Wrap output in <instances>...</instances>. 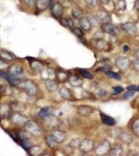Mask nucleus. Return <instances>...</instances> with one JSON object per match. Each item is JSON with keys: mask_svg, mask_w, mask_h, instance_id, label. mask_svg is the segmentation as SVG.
Listing matches in <instances>:
<instances>
[{"mask_svg": "<svg viewBox=\"0 0 139 156\" xmlns=\"http://www.w3.org/2000/svg\"><path fill=\"white\" fill-rule=\"evenodd\" d=\"M59 94L62 98H68L70 97V93L68 89L63 87L60 90H59Z\"/></svg>", "mask_w": 139, "mask_h": 156, "instance_id": "obj_26", "label": "nucleus"}, {"mask_svg": "<svg viewBox=\"0 0 139 156\" xmlns=\"http://www.w3.org/2000/svg\"><path fill=\"white\" fill-rule=\"evenodd\" d=\"M60 4L62 7H69L72 4V0H59Z\"/></svg>", "mask_w": 139, "mask_h": 156, "instance_id": "obj_33", "label": "nucleus"}, {"mask_svg": "<svg viewBox=\"0 0 139 156\" xmlns=\"http://www.w3.org/2000/svg\"><path fill=\"white\" fill-rule=\"evenodd\" d=\"M101 28L104 32L113 36L118 35L121 33L120 28L110 22L103 23Z\"/></svg>", "mask_w": 139, "mask_h": 156, "instance_id": "obj_1", "label": "nucleus"}, {"mask_svg": "<svg viewBox=\"0 0 139 156\" xmlns=\"http://www.w3.org/2000/svg\"><path fill=\"white\" fill-rule=\"evenodd\" d=\"M51 110L49 107H44L40 111L39 115L40 118H43L50 115H51Z\"/></svg>", "mask_w": 139, "mask_h": 156, "instance_id": "obj_23", "label": "nucleus"}, {"mask_svg": "<svg viewBox=\"0 0 139 156\" xmlns=\"http://www.w3.org/2000/svg\"><path fill=\"white\" fill-rule=\"evenodd\" d=\"M98 17L99 19L104 23H109L112 21V17L110 15L105 11L99 12L98 14Z\"/></svg>", "mask_w": 139, "mask_h": 156, "instance_id": "obj_10", "label": "nucleus"}, {"mask_svg": "<svg viewBox=\"0 0 139 156\" xmlns=\"http://www.w3.org/2000/svg\"><path fill=\"white\" fill-rule=\"evenodd\" d=\"M88 19L89 20L91 25L92 24L94 26H98L99 25V22L98 20L94 16H90L88 17Z\"/></svg>", "mask_w": 139, "mask_h": 156, "instance_id": "obj_30", "label": "nucleus"}, {"mask_svg": "<svg viewBox=\"0 0 139 156\" xmlns=\"http://www.w3.org/2000/svg\"><path fill=\"white\" fill-rule=\"evenodd\" d=\"M8 109V107L7 105H3V107H1V112L2 114H4V113L7 112Z\"/></svg>", "mask_w": 139, "mask_h": 156, "instance_id": "obj_43", "label": "nucleus"}, {"mask_svg": "<svg viewBox=\"0 0 139 156\" xmlns=\"http://www.w3.org/2000/svg\"><path fill=\"white\" fill-rule=\"evenodd\" d=\"M9 73L14 77L22 78L23 76V67L17 65H12L8 69Z\"/></svg>", "mask_w": 139, "mask_h": 156, "instance_id": "obj_4", "label": "nucleus"}, {"mask_svg": "<svg viewBox=\"0 0 139 156\" xmlns=\"http://www.w3.org/2000/svg\"><path fill=\"white\" fill-rule=\"evenodd\" d=\"M49 6L50 7V8L51 10H52L53 7L54 5V0H49Z\"/></svg>", "mask_w": 139, "mask_h": 156, "instance_id": "obj_45", "label": "nucleus"}, {"mask_svg": "<svg viewBox=\"0 0 139 156\" xmlns=\"http://www.w3.org/2000/svg\"><path fill=\"white\" fill-rule=\"evenodd\" d=\"M133 131L135 134L139 136V119L137 120L133 125Z\"/></svg>", "mask_w": 139, "mask_h": 156, "instance_id": "obj_29", "label": "nucleus"}, {"mask_svg": "<svg viewBox=\"0 0 139 156\" xmlns=\"http://www.w3.org/2000/svg\"><path fill=\"white\" fill-rule=\"evenodd\" d=\"M51 135L58 143H60L63 142L66 137L65 134L61 131L59 130L53 131Z\"/></svg>", "mask_w": 139, "mask_h": 156, "instance_id": "obj_9", "label": "nucleus"}, {"mask_svg": "<svg viewBox=\"0 0 139 156\" xmlns=\"http://www.w3.org/2000/svg\"><path fill=\"white\" fill-rule=\"evenodd\" d=\"M0 57L7 61H12L14 59V56L11 52L3 49H0Z\"/></svg>", "mask_w": 139, "mask_h": 156, "instance_id": "obj_15", "label": "nucleus"}, {"mask_svg": "<svg viewBox=\"0 0 139 156\" xmlns=\"http://www.w3.org/2000/svg\"><path fill=\"white\" fill-rule=\"evenodd\" d=\"M45 141L47 144L51 148H55L57 147L59 143L51 135L46 136Z\"/></svg>", "mask_w": 139, "mask_h": 156, "instance_id": "obj_16", "label": "nucleus"}, {"mask_svg": "<svg viewBox=\"0 0 139 156\" xmlns=\"http://www.w3.org/2000/svg\"><path fill=\"white\" fill-rule=\"evenodd\" d=\"M116 66L119 69L124 70L126 69L129 66L130 60L126 57H119L116 60Z\"/></svg>", "mask_w": 139, "mask_h": 156, "instance_id": "obj_7", "label": "nucleus"}, {"mask_svg": "<svg viewBox=\"0 0 139 156\" xmlns=\"http://www.w3.org/2000/svg\"><path fill=\"white\" fill-rule=\"evenodd\" d=\"M103 36V32L100 31L96 32L94 35V38H102Z\"/></svg>", "mask_w": 139, "mask_h": 156, "instance_id": "obj_40", "label": "nucleus"}, {"mask_svg": "<svg viewBox=\"0 0 139 156\" xmlns=\"http://www.w3.org/2000/svg\"><path fill=\"white\" fill-rule=\"evenodd\" d=\"M105 74H106V76H107L109 77L117 80H120L121 79L120 75L116 72L108 71L106 72Z\"/></svg>", "mask_w": 139, "mask_h": 156, "instance_id": "obj_27", "label": "nucleus"}, {"mask_svg": "<svg viewBox=\"0 0 139 156\" xmlns=\"http://www.w3.org/2000/svg\"><path fill=\"white\" fill-rule=\"evenodd\" d=\"M134 91H129L128 92H126L123 96V98L125 99H128L132 98L134 95Z\"/></svg>", "mask_w": 139, "mask_h": 156, "instance_id": "obj_36", "label": "nucleus"}, {"mask_svg": "<svg viewBox=\"0 0 139 156\" xmlns=\"http://www.w3.org/2000/svg\"><path fill=\"white\" fill-rule=\"evenodd\" d=\"M61 24L64 27H71L74 26V23L73 21L70 18L68 17H63L61 18Z\"/></svg>", "mask_w": 139, "mask_h": 156, "instance_id": "obj_18", "label": "nucleus"}, {"mask_svg": "<svg viewBox=\"0 0 139 156\" xmlns=\"http://www.w3.org/2000/svg\"><path fill=\"white\" fill-rule=\"evenodd\" d=\"M72 14L75 19L79 20L83 17V12L82 10L78 7H74L72 11Z\"/></svg>", "mask_w": 139, "mask_h": 156, "instance_id": "obj_19", "label": "nucleus"}, {"mask_svg": "<svg viewBox=\"0 0 139 156\" xmlns=\"http://www.w3.org/2000/svg\"><path fill=\"white\" fill-rule=\"evenodd\" d=\"M118 6L120 10H125L126 4L124 0H120L118 3Z\"/></svg>", "mask_w": 139, "mask_h": 156, "instance_id": "obj_37", "label": "nucleus"}, {"mask_svg": "<svg viewBox=\"0 0 139 156\" xmlns=\"http://www.w3.org/2000/svg\"><path fill=\"white\" fill-rule=\"evenodd\" d=\"M92 111V107L87 105L80 106L77 110L79 114L83 116H88L91 114Z\"/></svg>", "mask_w": 139, "mask_h": 156, "instance_id": "obj_8", "label": "nucleus"}, {"mask_svg": "<svg viewBox=\"0 0 139 156\" xmlns=\"http://www.w3.org/2000/svg\"><path fill=\"white\" fill-rule=\"evenodd\" d=\"M80 72H81L82 75H83V76L85 77L87 79H92V75L90 72H88V71H86L85 70H80Z\"/></svg>", "mask_w": 139, "mask_h": 156, "instance_id": "obj_35", "label": "nucleus"}, {"mask_svg": "<svg viewBox=\"0 0 139 156\" xmlns=\"http://www.w3.org/2000/svg\"><path fill=\"white\" fill-rule=\"evenodd\" d=\"M99 1L104 4H108L110 1V0H99Z\"/></svg>", "mask_w": 139, "mask_h": 156, "instance_id": "obj_49", "label": "nucleus"}, {"mask_svg": "<svg viewBox=\"0 0 139 156\" xmlns=\"http://www.w3.org/2000/svg\"><path fill=\"white\" fill-rule=\"evenodd\" d=\"M7 67V65L3 61H0V69H4Z\"/></svg>", "mask_w": 139, "mask_h": 156, "instance_id": "obj_44", "label": "nucleus"}, {"mask_svg": "<svg viewBox=\"0 0 139 156\" xmlns=\"http://www.w3.org/2000/svg\"><path fill=\"white\" fill-rule=\"evenodd\" d=\"M26 90L29 94L34 95L37 92V87L35 85L30 81H27L24 83Z\"/></svg>", "mask_w": 139, "mask_h": 156, "instance_id": "obj_14", "label": "nucleus"}, {"mask_svg": "<svg viewBox=\"0 0 139 156\" xmlns=\"http://www.w3.org/2000/svg\"><path fill=\"white\" fill-rule=\"evenodd\" d=\"M26 4L29 6H33L36 3V0H24Z\"/></svg>", "mask_w": 139, "mask_h": 156, "instance_id": "obj_39", "label": "nucleus"}, {"mask_svg": "<svg viewBox=\"0 0 139 156\" xmlns=\"http://www.w3.org/2000/svg\"><path fill=\"white\" fill-rule=\"evenodd\" d=\"M109 148L108 143H104L101 145L98 146L96 149V152L99 154H105L109 150Z\"/></svg>", "mask_w": 139, "mask_h": 156, "instance_id": "obj_20", "label": "nucleus"}, {"mask_svg": "<svg viewBox=\"0 0 139 156\" xmlns=\"http://www.w3.org/2000/svg\"><path fill=\"white\" fill-rule=\"evenodd\" d=\"M49 3V0H36V5L37 7L40 10H46Z\"/></svg>", "mask_w": 139, "mask_h": 156, "instance_id": "obj_17", "label": "nucleus"}, {"mask_svg": "<svg viewBox=\"0 0 139 156\" xmlns=\"http://www.w3.org/2000/svg\"><path fill=\"white\" fill-rule=\"evenodd\" d=\"M113 89V94L114 95H117L119 94L120 93H121L123 91L124 89L123 87H121L116 86L114 87Z\"/></svg>", "mask_w": 139, "mask_h": 156, "instance_id": "obj_34", "label": "nucleus"}, {"mask_svg": "<svg viewBox=\"0 0 139 156\" xmlns=\"http://www.w3.org/2000/svg\"><path fill=\"white\" fill-rule=\"evenodd\" d=\"M93 45L97 49L101 51H105L109 48V44L106 40L103 38H95L93 39Z\"/></svg>", "mask_w": 139, "mask_h": 156, "instance_id": "obj_2", "label": "nucleus"}, {"mask_svg": "<svg viewBox=\"0 0 139 156\" xmlns=\"http://www.w3.org/2000/svg\"><path fill=\"white\" fill-rule=\"evenodd\" d=\"M99 94L100 96H104L106 94V91L105 90H101L99 91Z\"/></svg>", "mask_w": 139, "mask_h": 156, "instance_id": "obj_47", "label": "nucleus"}, {"mask_svg": "<svg viewBox=\"0 0 139 156\" xmlns=\"http://www.w3.org/2000/svg\"><path fill=\"white\" fill-rule=\"evenodd\" d=\"M14 109L15 110H23L24 108V107H23V106L22 105L20 104H18L17 105H16L15 106V107H13Z\"/></svg>", "mask_w": 139, "mask_h": 156, "instance_id": "obj_42", "label": "nucleus"}, {"mask_svg": "<svg viewBox=\"0 0 139 156\" xmlns=\"http://www.w3.org/2000/svg\"><path fill=\"white\" fill-rule=\"evenodd\" d=\"M100 115L103 122L106 125L109 126H112L116 124L115 119L109 115L105 114L101 112L100 113Z\"/></svg>", "mask_w": 139, "mask_h": 156, "instance_id": "obj_12", "label": "nucleus"}, {"mask_svg": "<svg viewBox=\"0 0 139 156\" xmlns=\"http://www.w3.org/2000/svg\"><path fill=\"white\" fill-rule=\"evenodd\" d=\"M79 147L82 152L87 153L93 150L94 148V143L91 140H84L80 143Z\"/></svg>", "mask_w": 139, "mask_h": 156, "instance_id": "obj_5", "label": "nucleus"}, {"mask_svg": "<svg viewBox=\"0 0 139 156\" xmlns=\"http://www.w3.org/2000/svg\"><path fill=\"white\" fill-rule=\"evenodd\" d=\"M129 47L127 45H125L123 47V50L125 52H127L129 50Z\"/></svg>", "mask_w": 139, "mask_h": 156, "instance_id": "obj_46", "label": "nucleus"}, {"mask_svg": "<svg viewBox=\"0 0 139 156\" xmlns=\"http://www.w3.org/2000/svg\"><path fill=\"white\" fill-rule=\"evenodd\" d=\"M79 38H80L81 42L82 43V44L85 45L87 44V42L86 40V39H85V38H83L82 37Z\"/></svg>", "mask_w": 139, "mask_h": 156, "instance_id": "obj_48", "label": "nucleus"}, {"mask_svg": "<svg viewBox=\"0 0 139 156\" xmlns=\"http://www.w3.org/2000/svg\"><path fill=\"white\" fill-rule=\"evenodd\" d=\"M126 89L133 91H139V86H135V85H132L127 87L126 88Z\"/></svg>", "mask_w": 139, "mask_h": 156, "instance_id": "obj_38", "label": "nucleus"}, {"mask_svg": "<svg viewBox=\"0 0 139 156\" xmlns=\"http://www.w3.org/2000/svg\"><path fill=\"white\" fill-rule=\"evenodd\" d=\"M46 86L48 90L51 91H55L58 89L57 84L51 80H48L46 81Z\"/></svg>", "mask_w": 139, "mask_h": 156, "instance_id": "obj_22", "label": "nucleus"}, {"mask_svg": "<svg viewBox=\"0 0 139 156\" xmlns=\"http://www.w3.org/2000/svg\"><path fill=\"white\" fill-rule=\"evenodd\" d=\"M121 27L124 32L128 35H134L137 31V28L135 24L129 22L122 24Z\"/></svg>", "mask_w": 139, "mask_h": 156, "instance_id": "obj_3", "label": "nucleus"}, {"mask_svg": "<svg viewBox=\"0 0 139 156\" xmlns=\"http://www.w3.org/2000/svg\"><path fill=\"white\" fill-rule=\"evenodd\" d=\"M134 67L136 70L139 71V59H137L134 62Z\"/></svg>", "mask_w": 139, "mask_h": 156, "instance_id": "obj_41", "label": "nucleus"}, {"mask_svg": "<svg viewBox=\"0 0 139 156\" xmlns=\"http://www.w3.org/2000/svg\"><path fill=\"white\" fill-rule=\"evenodd\" d=\"M26 129L30 133L35 135H38L41 133V129L38 125L34 122L29 121L25 124Z\"/></svg>", "mask_w": 139, "mask_h": 156, "instance_id": "obj_6", "label": "nucleus"}, {"mask_svg": "<svg viewBox=\"0 0 139 156\" xmlns=\"http://www.w3.org/2000/svg\"><path fill=\"white\" fill-rule=\"evenodd\" d=\"M79 23L83 29L86 31H89L91 29V24L88 17H83L79 20Z\"/></svg>", "mask_w": 139, "mask_h": 156, "instance_id": "obj_11", "label": "nucleus"}, {"mask_svg": "<svg viewBox=\"0 0 139 156\" xmlns=\"http://www.w3.org/2000/svg\"><path fill=\"white\" fill-rule=\"evenodd\" d=\"M32 68L36 70H40L42 69V65L38 61H33L31 64Z\"/></svg>", "mask_w": 139, "mask_h": 156, "instance_id": "obj_31", "label": "nucleus"}, {"mask_svg": "<svg viewBox=\"0 0 139 156\" xmlns=\"http://www.w3.org/2000/svg\"><path fill=\"white\" fill-rule=\"evenodd\" d=\"M42 152L41 148L38 147H35L31 149V153L33 155H38Z\"/></svg>", "mask_w": 139, "mask_h": 156, "instance_id": "obj_32", "label": "nucleus"}, {"mask_svg": "<svg viewBox=\"0 0 139 156\" xmlns=\"http://www.w3.org/2000/svg\"><path fill=\"white\" fill-rule=\"evenodd\" d=\"M135 56L137 59H139V49L136 51L135 53Z\"/></svg>", "mask_w": 139, "mask_h": 156, "instance_id": "obj_51", "label": "nucleus"}, {"mask_svg": "<svg viewBox=\"0 0 139 156\" xmlns=\"http://www.w3.org/2000/svg\"><path fill=\"white\" fill-rule=\"evenodd\" d=\"M53 14L57 18L61 19L62 17L63 14V7L60 4H57L54 5L53 9Z\"/></svg>", "mask_w": 139, "mask_h": 156, "instance_id": "obj_13", "label": "nucleus"}, {"mask_svg": "<svg viewBox=\"0 0 139 156\" xmlns=\"http://www.w3.org/2000/svg\"><path fill=\"white\" fill-rule=\"evenodd\" d=\"M85 1L87 3L90 5V4H92V3H94V0H85Z\"/></svg>", "mask_w": 139, "mask_h": 156, "instance_id": "obj_50", "label": "nucleus"}, {"mask_svg": "<svg viewBox=\"0 0 139 156\" xmlns=\"http://www.w3.org/2000/svg\"><path fill=\"white\" fill-rule=\"evenodd\" d=\"M72 32L76 36L79 38H81L84 36V33L83 31L78 27H75L73 29Z\"/></svg>", "mask_w": 139, "mask_h": 156, "instance_id": "obj_28", "label": "nucleus"}, {"mask_svg": "<svg viewBox=\"0 0 139 156\" xmlns=\"http://www.w3.org/2000/svg\"><path fill=\"white\" fill-rule=\"evenodd\" d=\"M44 120L45 123L49 126H54L57 123V119L52 115L47 116L46 117L43 118Z\"/></svg>", "mask_w": 139, "mask_h": 156, "instance_id": "obj_21", "label": "nucleus"}, {"mask_svg": "<svg viewBox=\"0 0 139 156\" xmlns=\"http://www.w3.org/2000/svg\"><path fill=\"white\" fill-rule=\"evenodd\" d=\"M70 82L73 86H78L81 84L82 81L80 78L75 76H72L70 79Z\"/></svg>", "mask_w": 139, "mask_h": 156, "instance_id": "obj_24", "label": "nucleus"}, {"mask_svg": "<svg viewBox=\"0 0 139 156\" xmlns=\"http://www.w3.org/2000/svg\"><path fill=\"white\" fill-rule=\"evenodd\" d=\"M13 121L16 124H23L25 122L26 119L23 117L18 114L15 115L13 117Z\"/></svg>", "mask_w": 139, "mask_h": 156, "instance_id": "obj_25", "label": "nucleus"}]
</instances>
